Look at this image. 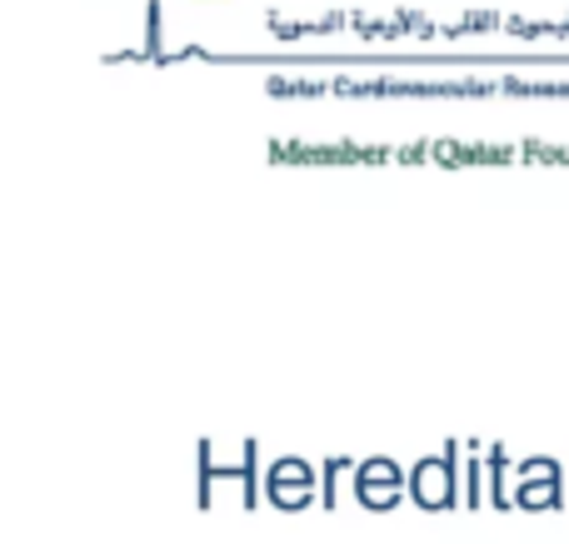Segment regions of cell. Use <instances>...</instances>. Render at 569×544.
<instances>
[{"instance_id":"6da1fadb","label":"cell","mask_w":569,"mask_h":544,"mask_svg":"<svg viewBox=\"0 0 569 544\" xmlns=\"http://www.w3.org/2000/svg\"><path fill=\"white\" fill-rule=\"evenodd\" d=\"M355 495H360L370 510L395 505V500H400V475H395V465H385V460L365 465V470H360V480H355Z\"/></svg>"},{"instance_id":"7a4b0ae2","label":"cell","mask_w":569,"mask_h":544,"mask_svg":"<svg viewBox=\"0 0 569 544\" xmlns=\"http://www.w3.org/2000/svg\"><path fill=\"white\" fill-rule=\"evenodd\" d=\"M415 500H420L425 510H445L455 500V475H450V460H440V465H420L415 470Z\"/></svg>"},{"instance_id":"3957f363","label":"cell","mask_w":569,"mask_h":544,"mask_svg":"<svg viewBox=\"0 0 569 544\" xmlns=\"http://www.w3.org/2000/svg\"><path fill=\"white\" fill-rule=\"evenodd\" d=\"M270 500L284 510H300L305 500H310V470L295 465V460H284V465L270 470Z\"/></svg>"}]
</instances>
